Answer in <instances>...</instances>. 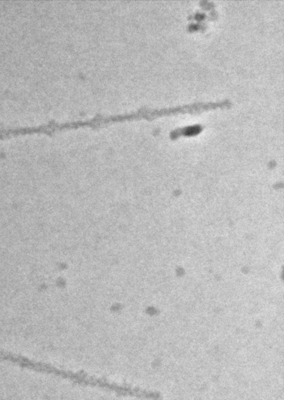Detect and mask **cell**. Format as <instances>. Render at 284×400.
I'll return each instance as SVG.
<instances>
[{"instance_id":"cell-1","label":"cell","mask_w":284,"mask_h":400,"mask_svg":"<svg viewBox=\"0 0 284 400\" xmlns=\"http://www.w3.org/2000/svg\"><path fill=\"white\" fill-rule=\"evenodd\" d=\"M201 127L200 125H194V126L185 127V128H180V129L175 130L173 131L171 134V136L172 138L178 136L180 135H194L196 133L201 131Z\"/></svg>"}]
</instances>
